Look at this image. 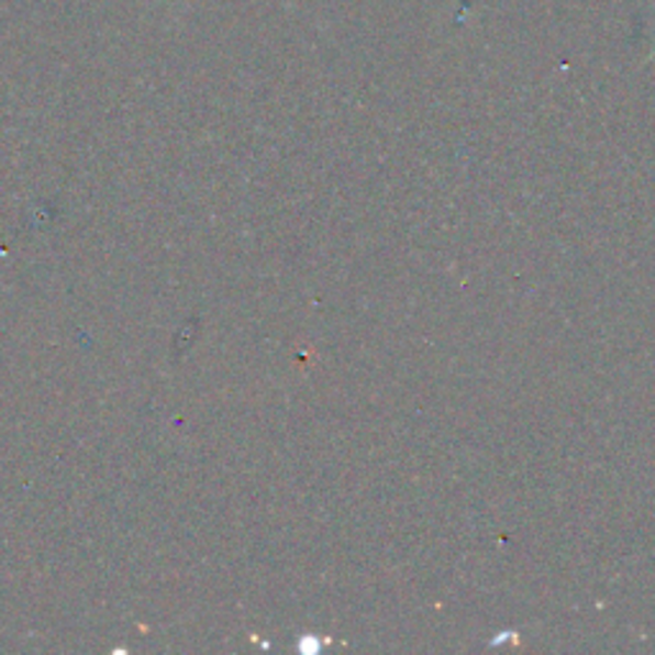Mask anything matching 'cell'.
<instances>
[{"instance_id": "6da1fadb", "label": "cell", "mask_w": 655, "mask_h": 655, "mask_svg": "<svg viewBox=\"0 0 655 655\" xmlns=\"http://www.w3.org/2000/svg\"><path fill=\"white\" fill-rule=\"evenodd\" d=\"M653 57H655V52H653Z\"/></svg>"}]
</instances>
